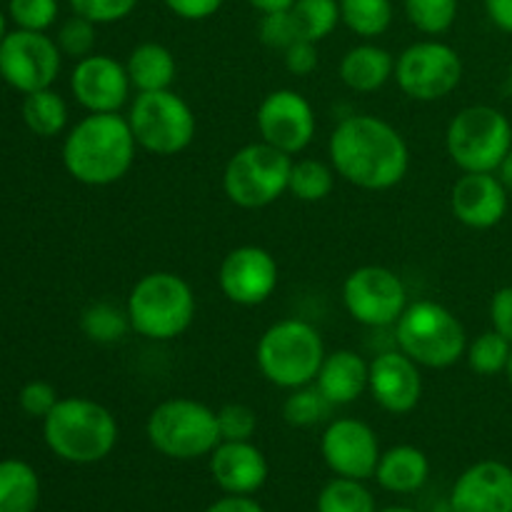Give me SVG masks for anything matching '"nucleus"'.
Listing matches in <instances>:
<instances>
[{
    "label": "nucleus",
    "instance_id": "6e6552de",
    "mask_svg": "<svg viewBox=\"0 0 512 512\" xmlns=\"http://www.w3.org/2000/svg\"><path fill=\"white\" fill-rule=\"evenodd\" d=\"M445 148L463 173H495L512 148L508 115L493 105H468L450 120Z\"/></svg>",
    "mask_w": 512,
    "mask_h": 512
},
{
    "label": "nucleus",
    "instance_id": "c756f323",
    "mask_svg": "<svg viewBox=\"0 0 512 512\" xmlns=\"http://www.w3.org/2000/svg\"><path fill=\"white\" fill-rule=\"evenodd\" d=\"M335 405L325 398L318 390V385L310 383L303 388L290 390V395L283 403V418L285 423L293 428H313V425L325 423L333 413Z\"/></svg>",
    "mask_w": 512,
    "mask_h": 512
},
{
    "label": "nucleus",
    "instance_id": "a211bd4d",
    "mask_svg": "<svg viewBox=\"0 0 512 512\" xmlns=\"http://www.w3.org/2000/svg\"><path fill=\"white\" fill-rule=\"evenodd\" d=\"M368 390L385 413L408 415L423 398L420 365L403 350H385L370 360Z\"/></svg>",
    "mask_w": 512,
    "mask_h": 512
},
{
    "label": "nucleus",
    "instance_id": "f8f14e48",
    "mask_svg": "<svg viewBox=\"0 0 512 512\" xmlns=\"http://www.w3.org/2000/svg\"><path fill=\"white\" fill-rule=\"evenodd\" d=\"M343 303L350 318L365 328H388L408 308V290L398 273L383 265H363L343 283Z\"/></svg>",
    "mask_w": 512,
    "mask_h": 512
},
{
    "label": "nucleus",
    "instance_id": "72a5a7b5",
    "mask_svg": "<svg viewBox=\"0 0 512 512\" xmlns=\"http://www.w3.org/2000/svg\"><path fill=\"white\" fill-rule=\"evenodd\" d=\"M405 15L425 35H443L458 20V0H405Z\"/></svg>",
    "mask_w": 512,
    "mask_h": 512
},
{
    "label": "nucleus",
    "instance_id": "20e7f679",
    "mask_svg": "<svg viewBox=\"0 0 512 512\" xmlns=\"http://www.w3.org/2000/svg\"><path fill=\"white\" fill-rule=\"evenodd\" d=\"M325 343L308 320L288 318L270 325L258 340L255 360L268 383L295 390L315 383L325 360Z\"/></svg>",
    "mask_w": 512,
    "mask_h": 512
},
{
    "label": "nucleus",
    "instance_id": "c03bdc74",
    "mask_svg": "<svg viewBox=\"0 0 512 512\" xmlns=\"http://www.w3.org/2000/svg\"><path fill=\"white\" fill-rule=\"evenodd\" d=\"M490 323H493V330H498L512 343V285L495 290L490 300Z\"/></svg>",
    "mask_w": 512,
    "mask_h": 512
},
{
    "label": "nucleus",
    "instance_id": "ea45409f",
    "mask_svg": "<svg viewBox=\"0 0 512 512\" xmlns=\"http://www.w3.org/2000/svg\"><path fill=\"white\" fill-rule=\"evenodd\" d=\"M218 425L223 440H250L258 430V415L250 405L228 403L218 410Z\"/></svg>",
    "mask_w": 512,
    "mask_h": 512
},
{
    "label": "nucleus",
    "instance_id": "49530a36",
    "mask_svg": "<svg viewBox=\"0 0 512 512\" xmlns=\"http://www.w3.org/2000/svg\"><path fill=\"white\" fill-rule=\"evenodd\" d=\"M205 512H265V510L260 508L255 500H250L248 495H228V498L210 505Z\"/></svg>",
    "mask_w": 512,
    "mask_h": 512
},
{
    "label": "nucleus",
    "instance_id": "393cba45",
    "mask_svg": "<svg viewBox=\"0 0 512 512\" xmlns=\"http://www.w3.org/2000/svg\"><path fill=\"white\" fill-rule=\"evenodd\" d=\"M125 70L138 93H153V90H170L178 75V63H175L173 50L165 48L163 43L148 40L130 50Z\"/></svg>",
    "mask_w": 512,
    "mask_h": 512
},
{
    "label": "nucleus",
    "instance_id": "aec40b11",
    "mask_svg": "<svg viewBox=\"0 0 512 512\" xmlns=\"http://www.w3.org/2000/svg\"><path fill=\"white\" fill-rule=\"evenodd\" d=\"M450 208L468 228H495L508 213V188L495 173H465L453 185Z\"/></svg>",
    "mask_w": 512,
    "mask_h": 512
},
{
    "label": "nucleus",
    "instance_id": "3c124183",
    "mask_svg": "<svg viewBox=\"0 0 512 512\" xmlns=\"http://www.w3.org/2000/svg\"><path fill=\"white\" fill-rule=\"evenodd\" d=\"M505 378H508V383L512 385V350H510V358H508V365H505Z\"/></svg>",
    "mask_w": 512,
    "mask_h": 512
},
{
    "label": "nucleus",
    "instance_id": "f704fd0d",
    "mask_svg": "<svg viewBox=\"0 0 512 512\" xmlns=\"http://www.w3.org/2000/svg\"><path fill=\"white\" fill-rule=\"evenodd\" d=\"M80 328L93 343H115L130 330L128 313L110 303H95L80 318Z\"/></svg>",
    "mask_w": 512,
    "mask_h": 512
},
{
    "label": "nucleus",
    "instance_id": "864d4df0",
    "mask_svg": "<svg viewBox=\"0 0 512 512\" xmlns=\"http://www.w3.org/2000/svg\"><path fill=\"white\" fill-rule=\"evenodd\" d=\"M508 83H510V93H512V63H510V75H508Z\"/></svg>",
    "mask_w": 512,
    "mask_h": 512
},
{
    "label": "nucleus",
    "instance_id": "a18cd8bd",
    "mask_svg": "<svg viewBox=\"0 0 512 512\" xmlns=\"http://www.w3.org/2000/svg\"><path fill=\"white\" fill-rule=\"evenodd\" d=\"M485 13L495 28L512 35V0H485Z\"/></svg>",
    "mask_w": 512,
    "mask_h": 512
},
{
    "label": "nucleus",
    "instance_id": "412c9836",
    "mask_svg": "<svg viewBox=\"0 0 512 512\" xmlns=\"http://www.w3.org/2000/svg\"><path fill=\"white\" fill-rule=\"evenodd\" d=\"M210 475L228 495H253L268 480V460L250 440H223L210 453Z\"/></svg>",
    "mask_w": 512,
    "mask_h": 512
},
{
    "label": "nucleus",
    "instance_id": "ddd939ff",
    "mask_svg": "<svg viewBox=\"0 0 512 512\" xmlns=\"http://www.w3.org/2000/svg\"><path fill=\"white\" fill-rule=\"evenodd\" d=\"M60 65L63 53L58 43L38 30L15 28L0 45V78L23 95L53 88Z\"/></svg>",
    "mask_w": 512,
    "mask_h": 512
},
{
    "label": "nucleus",
    "instance_id": "6ab92c4d",
    "mask_svg": "<svg viewBox=\"0 0 512 512\" xmlns=\"http://www.w3.org/2000/svg\"><path fill=\"white\" fill-rule=\"evenodd\" d=\"M453 512H512V468L483 460L465 470L450 493Z\"/></svg>",
    "mask_w": 512,
    "mask_h": 512
},
{
    "label": "nucleus",
    "instance_id": "4468645a",
    "mask_svg": "<svg viewBox=\"0 0 512 512\" xmlns=\"http://www.w3.org/2000/svg\"><path fill=\"white\" fill-rule=\"evenodd\" d=\"M255 123H258L263 143L288 155L303 153L313 143L315 130H318L313 105L298 90L290 88H280L265 95Z\"/></svg>",
    "mask_w": 512,
    "mask_h": 512
},
{
    "label": "nucleus",
    "instance_id": "c9c22d12",
    "mask_svg": "<svg viewBox=\"0 0 512 512\" xmlns=\"http://www.w3.org/2000/svg\"><path fill=\"white\" fill-rule=\"evenodd\" d=\"M55 43H58L60 53L68 55V58H88V55H93L95 48V23L83 18V15L73 13V18H68L60 25Z\"/></svg>",
    "mask_w": 512,
    "mask_h": 512
},
{
    "label": "nucleus",
    "instance_id": "2f4dec72",
    "mask_svg": "<svg viewBox=\"0 0 512 512\" xmlns=\"http://www.w3.org/2000/svg\"><path fill=\"white\" fill-rule=\"evenodd\" d=\"M318 512H375V500L363 480L335 478L320 490Z\"/></svg>",
    "mask_w": 512,
    "mask_h": 512
},
{
    "label": "nucleus",
    "instance_id": "de8ad7c7",
    "mask_svg": "<svg viewBox=\"0 0 512 512\" xmlns=\"http://www.w3.org/2000/svg\"><path fill=\"white\" fill-rule=\"evenodd\" d=\"M258 13H275V10H290L295 0H248Z\"/></svg>",
    "mask_w": 512,
    "mask_h": 512
},
{
    "label": "nucleus",
    "instance_id": "1a4fd4ad",
    "mask_svg": "<svg viewBox=\"0 0 512 512\" xmlns=\"http://www.w3.org/2000/svg\"><path fill=\"white\" fill-rule=\"evenodd\" d=\"M290 170H293V155L260 140L230 155L223 170V190L230 203L238 208H265L288 190Z\"/></svg>",
    "mask_w": 512,
    "mask_h": 512
},
{
    "label": "nucleus",
    "instance_id": "f257e3e1",
    "mask_svg": "<svg viewBox=\"0 0 512 512\" xmlns=\"http://www.w3.org/2000/svg\"><path fill=\"white\" fill-rule=\"evenodd\" d=\"M330 165L350 185L390 190L408 175L410 150L398 128L375 115L343 118L328 140Z\"/></svg>",
    "mask_w": 512,
    "mask_h": 512
},
{
    "label": "nucleus",
    "instance_id": "e433bc0d",
    "mask_svg": "<svg viewBox=\"0 0 512 512\" xmlns=\"http://www.w3.org/2000/svg\"><path fill=\"white\" fill-rule=\"evenodd\" d=\"M258 38L265 48L270 50H288L290 45L298 43L300 30L293 18V10H275V13H263L258 25Z\"/></svg>",
    "mask_w": 512,
    "mask_h": 512
},
{
    "label": "nucleus",
    "instance_id": "cd10ccee",
    "mask_svg": "<svg viewBox=\"0 0 512 512\" xmlns=\"http://www.w3.org/2000/svg\"><path fill=\"white\" fill-rule=\"evenodd\" d=\"M340 23L360 38H378L393 23V0H338Z\"/></svg>",
    "mask_w": 512,
    "mask_h": 512
},
{
    "label": "nucleus",
    "instance_id": "8fccbe9b",
    "mask_svg": "<svg viewBox=\"0 0 512 512\" xmlns=\"http://www.w3.org/2000/svg\"><path fill=\"white\" fill-rule=\"evenodd\" d=\"M10 30H8V20H5V13L3 10H0V45H3V40H5V35H8Z\"/></svg>",
    "mask_w": 512,
    "mask_h": 512
},
{
    "label": "nucleus",
    "instance_id": "79ce46f5",
    "mask_svg": "<svg viewBox=\"0 0 512 512\" xmlns=\"http://www.w3.org/2000/svg\"><path fill=\"white\" fill-rule=\"evenodd\" d=\"M285 68L293 75H313L318 68V43L313 40H298L285 50Z\"/></svg>",
    "mask_w": 512,
    "mask_h": 512
},
{
    "label": "nucleus",
    "instance_id": "9d476101",
    "mask_svg": "<svg viewBox=\"0 0 512 512\" xmlns=\"http://www.w3.org/2000/svg\"><path fill=\"white\" fill-rule=\"evenodd\" d=\"M128 123L138 148L163 158L190 148L198 130L190 105L173 90L138 93L130 105Z\"/></svg>",
    "mask_w": 512,
    "mask_h": 512
},
{
    "label": "nucleus",
    "instance_id": "58836bf2",
    "mask_svg": "<svg viewBox=\"0 0 512 512\" xmlns=\"http://www.w3.org/2000/svg\"><path fill=\"white\" fill-rule=\"evenodd\" d=\"M75 15L93 20L95 25H110L125 20L140 0H68Z\"/></svg>",
    "mask_w": 512,
    "mask_h": 512
},
{
    "label": "nucleus",
    "instance_id": "4c0bfd02",
    "mask_svg": "<svg viewBox=\"0 0 512 512\" xmlns=\"http://www.w3.org/2000/svg\"><path fill=\"white\" fill-rule=\"evenodd\" d=\"M8 15L18 28L45 33L58 20V0H8Z\"/></svg>",
    "mask_w": 512,
    "mask_h": 512
},
{
    "label": "nucleus",
    "instance_id": "39448f33",
    "mask_svg": "<svg viewBox=\"0 0 512 512\" xmlns=\"http://www.w3.org/2000/svg\"><path fill=\"white\" fill-rule=\"evenodd\" d=\"M130 330L148 340H175L193 325L195 293L175 273H148L133 285L125 303Z\"/></svg>",
    "mask_w": 512,
    "mask_h": 512
},
{
    "label": "nucleus",
    "instance_id": "9b49d317",
    "mask_svg": "<svg viewBox=\"0 0 512 512\" xmlns=\"http://www.w3.org/2000/svg\"><path fill=\"white\" fill-rule=\"evenodd\" d=\"M395 80L408 98L420 103L443 100L463 80V58L440 40H420L395 60Z\"/></svg>",
    "mask_w": 512,
    "mask_h": 512
},
{
    "label": "nucleus",
    "instance_id": "f03ea898",
    "mask_svg": "<svg viewBox=\"0 0 512 512\" xmlns=\"http://www.w3.org/2000/svg\"><path fill=\"white\" fill-rule=\"evenodd\" d=\"M135 135L118 113H90L70 128L63 143V165L70 178L90 188L113 185L133 168Z\"/></svg>",
    "mask_w": 512,
    "mask_h": 512
},
{
    "label": "nucleus",
    "instance_id": "b1692460",
    "mask_svg": "<svg viewBox=\"0 0 512 512\" xmlns=\"http://www.w3.org/2000/svg\"><path fill=\"white\" fill-rule=\"evenodd\" d=\"M428 475V455L420 448H413V445H395V448H390L388 453L380 455L378 470H375L380 488L398 495L418 493L428 483Z\"/></svg>",
    "mask_w": 512,
    "mask_h": 512
},
{
    "label": "nucleus",
    "instance_id": "4be33fe9",
    "mask_svg": "<svg viewBox=\"0 0 512 512\" xmlns=\"http://www.w3.org/2000/svg\"><path fill=\"white\" fill-rule=\"evenodd\" d=\"M370 363L355 350H335L325 355L315 378L320 393L333 405H350L368 390Z\"/></svg>",
    "mask_w": 512,
    "mask_h": 512
},
{
    "label": "nucleus",
    "instance_id": "dca6fc26",
    "mask_svg": "<svg viewBox=\"0 0 512 512\" xmlns=\"http://www.w3.org/2000/svg\"><path fill=\"white\" fill-rule=\"evenodd\" d=\"M320 450L338 478H375L380 463V443L368 423L355 418H338L325 428Z\"/></svg>",
    "mask_w": 512,
    "mask_h": 512
},
{
    "label": "nucleus",
    "instance_id": "c85d7f7f",
    "mask_svg": "<svg viewBox=\"0 0 512 512\" xmlns=\"http://www.w3.org/2000/svg\"><path fill=\"white\" fill-rule=\"evenodd\" d=\"M335 175L338 173H335L333 165H325L323 160H298L290 170L288 190L303 203H320L333 193Z\"/></svg>",
    "mask_w": 512,
    "mask_h": 512
},
{
    "label": "nucleus",
    "instance_id": "603ef678",
    "mask_svg": "<svg viewBox=\"0 0 512 512\" xmlns=\"http://www.w3.org/2000/svg\"><path fill=\"white\" fill-rule=\"evenodd\" d=\"M380 512H418V510H410V508H385Z\"/></svg>",
    "mask_w": 512,
    "mask_h": 512
},
{
    "label": "nucleus",
    "instance_id": "bb28decb",
    "mask_svg": "<svg viewBox=\"0 0 512 512\" xmlns=\"http://www.w3.org/2000/svg\"><path fill=\"white\" fill-rule=\"evenodd\" d=\"M20 110H23V123L28 125L30 133L40 135V138H55L68 125V105H65L63 95L55 93L53 88L28 93Z\"/></svg>",
    "mask_w": 512,
    "mask_h": 512
},
{
    "label": "nucleus",
    "instance_id": "0eeeda50",
    "mask_svg": "<svg viewBox=\"0 0 512 512\" xmlns=\"http://www.w3.org/2000/svg\"><path fill=\"white\" fill-rule=\"evenodd\" d=\"M145 433L160 455L173 460L203 458L223 443L218 413L190 398H170L155 405Z\"/></svg>",
    "mask_w": 512,
    "mask_h": 512
},
{
    "label": "nucleus",
    "instance_id": "5701e85b",
    "mask_svg": "<svg viewBox=\"0 0 512 512\" xmlns=\"http://www.w3.org/2000/svg\"><path fill=\"white\" fill-rule=\"evenodd\" d=\"M390 78H395V58L380 45H355L340 60V80L355 93H375Z\"/></svg>",
    "mask_w": 512,
    "mask_h": 512
},
{
    "label": "nucleus",
    "instance_id": "7c9ffc66",
    "mask_svg": "<svg viewBox=\"0 0 512 512\" xmlns=\"http://www.w3.org/2000/svg\"><path fill=\"white\" fill-rule=\"evenodd\" d=\"M290 10H293V18L298 23L300 38L313 40V43L328 38L340 23L338 0H295Z\"/></svg>",
    "mask_w": 512,
    "mask_h": 512
},
{
    "label": "nucleus",
    "instance_id": "2eb2a0df",
    "mask_svg": "<svg viewBox=\"0 0 512 512\" xmlns=\"http://www.w3.org/2000/svg\"><path fill=\"white\" fill-rule=\"evenodd\" d=\"M280 280L278 260L258 245L230 250L218 270V285L225 298L243 308L263 305L275 293Z\"/></svg>",
    "mask_w": 512,
    "mask_h": 512
},
{
    "label": "nucleus",
    "instance_id": "f3484780",
    "mask_svg": "<svg viewBox=\"0 0 512 512\" xmlns=\"http://www.w3.org/2000/svg\"><path fill=\"white\" fill-rule=\"evenodd\" d=\"M70 90L88 113H118L130 98L133 83L125 63L93 53L78 60L70 73Z\"/></svg>",
    "mask_w": 512,
    "mask_h": 512
},
{
    "label": "nucleus",
    "instance_id": "a878e982",
    "mask_svg": "<svg viewBox=\"0 0 512 512\" xmlns=\"http://www.w3.org/2000/svg\"><path fill=\"white\" fill-rule=\"evenodd\" d=\"M38 500V473L23 460H0V512H35Z\"/></svg>",
    "mask_w": 512,
    "mask_h": 512
},
{
    "label": "nucleus",
    "instance_id": "7ed1b4c3",
    "mask_svg": "<svg viewBox=\"0 0 512 512\" xmlns=\"http://www.w3.org/2000/svg\"><path fill=\"white\" fill-rule=\"evenodd\" d=\"M118 435L115 415L88 398H60L43 420L45 443L65 463H100L115 450Z\"/></svg>",
    "mask_w": 512,
    "mask_h": 512
},
{
    "label": "nucleus",
    "instance_id": "a19ab883",
    "mask_svg": "<svg viewBox=\"0 0 512 512\" xmlns=\"http://www.w3.org/2000/svg\"><path fill=\"white\" fill-rule=\"evenodd\" d=\"M58 400L60 398L58 393H55V388L50 383H45V380H30V383H25L18 393L20 410H23L25 415H30V418L40 420H45V415L58 405Z\"/></svg>",
    "mask_w": 512,
    "mask_h": 512
},
{
    "label": "nucleus",
    "instance_id": "473e14b6",
    "mask_svg": "<svg viewBox=\"0 0 512 512\" xmlns=\"http://www.w3.org/2000/svg\"><path fill=\"white\" fill-rule=\"evenodd\" d=\"M510 350L512 343L508 338H503L498 330H488V333L478 335V338L468 345L465 358H468V365L473 373L490 378V375L505 373Z\"/></svg>",
    "mask_w": 512,
    "mask_h": 512
},
{
    "label": "nucleus",
    "instance_id": "37998d69",
    "mask_svg": "<svg viewBox=\"0 0 512 512\" xmlns=\"http://www.w3.org/2000/svg\"><path fill=\"white\" fill-rule=\"evenodd\" d=\"M165 8L180 20H208L225 5V0H163Z\"/></svg>",
    "mask_w": 512,
    "mask_h": 512
},
{
    "label": "nucleus",
    "instance_id": "09e8293b",
    "mask_svg": "<svg viewBox=\"0 0 512 512\" xmlns=\"http://www.w3.org/2000/svg\"><path fill=\"white\" fill-rule=\"evenodd\" d=\"M495 173H498L500 183L508 188V193H512V148H510V153L503 158V163L498 165V170H495Z\"/></svg>",
    "mask_w": 512,
    "mask_h": 512
},
{
    "label": "nucleus",
    "instance_id": "423d86ee",
    "mask_svg": "<svg viewBox=\"0 0 512 512\" xmlns=\"http://www.w3.org/2000/svg\"><path fill=\"white\" fill-rule=\"evenodd\" d=\"M395 343L420 368H450L465 358L468 335L458 315L435 300L408 305L395 323Z\"/></svg>",
    "mask_w": 512,
    "mask_h": 512
}]
</instances>
